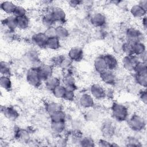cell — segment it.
Listing matches in <instances>:
<instances>
[{
    "mask_svg": "<svg viewBox=\"0 0 147 147\" xmlns=\"http://www.w3.org/2000/svg\"><path fill=\"white\" fill-rule=\"evenodd\" d=\"M1 113L7 119L14 121L17 119L19 115V111L14 107L4 106L1 107Z\"/></svg>",
    "mask_w": 147,
    "mask_h": 147,
    "instance_id": "19",
    "label": "cell"
},
{
    "mask_svg": "<svg viewBox=\"0 0 147 147\" xmlns=\"http://www.w3.org/2000/svg\"><path fill=\"white\" fill-rule=\"evenodd\" d=\"M125 145L126 146H136L139 147L142 146L141 142L136 136H129L126 137L124 140Z\"/></svg>",
    "mask_w": 147,
    "mask_h": 147,
    "instance_id": "37",
    "label": "cell"
},
{
    "mask_svg": "<svg viewBox=\"0 0 147 147\" xmlns=\"http://www.w3.org/2000/svg\"><path fill=\"white\" fill-rule=\"evenodd\" d=\"M83 3V1H78V0H71L68 1V3L69 5L72 7V8H75L80 5Z\"/></svg>",
    "mask_w": 147,
    "mask_h": 147,
    "instance_id": "48",
    "label": "cell"
},
{
    "mask_svg": "<svg viewBox=\"0 0 147 147\" xmlns=\"http://www.w3.org/2000/svg\"><path fill=\"white\" fill-rule=\"evenodd\" d=\"M30 25V19L28 16H24L17 18V29L21 30L27 29Z\"/></svg>",
    "mask_w": 147,
    "mask_h": 147,
    "instance_id": "33",
    "label": "cell"
},
{
    "mask_svg": "<svg viewBox=\"0 0 147 147\" xmlns=\"http://www.w3.org/2000/svg\"><path fill=\"white\" fill-rule=\"evenodd\" d=\"M134 73L146 74L147 73V63L140 61L135 68Z\"/></svg>",
    "mask_w": 147,
    "mask_h": 147,
    "instance_id": "43",
    "label": "cell"
},
{
    "mask_svg": "<svg viewBox=\"0 0 147 147\" xmlns=\"http://www.w3.org/2000/svg\"><path fill=\"white\" fill-rule=\"evenodd\" d=\"M0 86L2 89L9 91L12 89V81L8 76H1L0 77Z\"/></svg>",
    "mask_w": 147,
    "mask_h": 147,
    "instance_id": "34",
    "label": "cell"
},
{
    "mask_svg": "<svg viewBox=\"0 0 147 147\" xmlns=\"http://www.w3.org/2000/svg\"><path fill=\"white\" fill-rule=\"evenodd\" d=\"M67 56L72 62H79L83 58L84 52L82 48L74 47L69 50Z\"/></svg>",
    "mask_w": 147,
    "mask_h": 147,
    "instance_id": "16",
    "label": "cell"
},
{
    "mask_svg": "<svg viewBox=\"0 0 147 147\" xmlns=\"http://www.w3.org/2000/svg\"><path fill=\"white\" fill-rule=\"evenodd\" d=\"M44 83L46 89L51 92L55 87L61 84V79L57 76L52 75Z\"/></svg>",
    "mask_w": 147,
    "mask_h": 147,
    "instance_id": "25",
    "label": "cell"
},
{
    "mask_svg": "<svg viewBox=\"0 0 147 147\" xmlns=\"http://www.w3.org/2000/svg\"><path fill=\"white\" fill-rule=\"evenodd\" d=\"M0 73L1 76H8L11 75V67L9 64L5 61H1L0 63Z\"/></svg>",
    "mask_w": 147,
    "mask_h": 147,
    "instance_id": "41",
    "label": "cell"
},
{
    "mask_svg": "<svg viewBox=\"0 0 147 147\" xmlns=\"http://www.w3.org/2000/svg\"><path fill=\"white\" fill-rule=\"evenodd\" d=\"M53 67L54 66L51 64L41 63V64L37 67L43 82L53 75Z\"/></svg>",
    "mask_w": 147,
    "mask_h": 147,
    "instance_id": "13",
    "label": "cell"
},
{
    "mask_svg": "<svg viewBox=\"0 0 147 147\" xmlns=\"http://www.w3.org/2000/svg\"><path fill=\"white\" fill-rule=\"evenodd\" d=\"M113 118L119 122L126 121L129 117V110L127 106L119 102H113L110 106Z\"/></svg>",
    "mask_w": 147,
    "mask_h": 147,
    "instance_id": "1",
    "label": "cell"
},
{
    "mask_svg": "<svg viewBox=\"0 0 147 147\" xmlns=\"http://www.w3.org/2000/svg\"><path fill=\"white\" fill-rule=\"evenodd\" d=\"M2 24L7 30L15 31L17 29V17L13 14L8 15L2 20Z\"/></svg>",
    "mask_w": 147,
    "mask_h": 147,
    "instance_id": "21",
    "label": "cell"
},
{
    "mask_svg": "<svg viewBox=\"0 0 147 147\" xmlns=\"http://www.w3.org/2000/svg\"><path fill=\"white\" fill-rule=\"evenodd\" d=\"M99 77L100 81L107 86H115L117 81L114 71L108 69L99 74Z\"/></svg>",
    "mask_w": 147,
    "mask_h": 147,
    "instance_id": "9",
    "label": "cell"
},
{
    "mask_svg": "<svg viewBox=\"0 0 147 147\" xmlns=\"http://www.w3.org/2000/svg\"><path fill=\"white\" fill-rule=\"evenodd\" d=\"M98 145L99 146H102V147H107V146H114L117 145L113 144V142H110L109 141H108L107 139L105 138H101L98 140Z\"/></svg>",
    "mask_w": 147,
    "mask_h": 147,
    "instance_id": "47",
    "label": "cell"
},
{
    "mask_svg": "<svg viewBox=\"0 0 147 147\" xmlns=\"http://www.w3.org/2000/svg\"><path fill=\"white\" fill-rule=\"evenodd\" d=\"M138 96L140 101L145 106L147 103V92L146 88H141L138 92Z\"/></svg>",
    "mask_w": 147,
    "mask_h": 147,
    "instance_id": "46",
    "label": "cell"
},
{
    "mask_svg": "<svg viewBox=\"0 0 147 147\" xmlns=\"http://www.w3.org/2000/svg\"><path fill=\"white\" fill-rule=\"evenodd\" d=\"M61 47V40L55 36L49 37L47 43V48L52 50H58Z\"/></svg>",
    "mask_w": 147,
    "mask_h": 147,
    "instance_id": "32",
    "label": "cell"
},
{
    "mask_svg": "<svg viewBox=\"0 0 147 147\" xmlns=\"http://www.w3.org/2000/svg\"><path fill=\"white\" fill-rule=\"evenodd\" d=\"M100 130L105 138H108L114 136L115 133V127L110 119H107L103 122Z\"/></svg>",
    "mask_w": 147,
    "mask_h": 147,
    "instance_id": "14",
    "label": "cell"
},
{
    "mask_svg": "<svg viewBox=\"0 0 147 147\" xmlns=\"http://www.w3.org/2000/svg\"><path fill=\"white\" fill-rule=\"evenodd\" d=\"M41 22L45 29L54 27L56 23L49 11V9L42 14L41 18Z\"/></svg>",
    "mask_w": 147,
    "mask_h": 147,
    "instance_id": "26",
    "label": "cell"
},
{
    "mask_svg": "<svg viewBox=\"0 0 147 147\" xmlns=\"http://www.w3.org/2000/svg\"><path fill=\"white\" fill-rule=\"evenodd\" d=\"M139 58L134 55H124L121 59V65L127 72H134L137 64L140 61Z\"/></svg>",
    "mask_w": 147,
    "mask_h": 147,
    "instance_id": "5",
    "label": "cell"
},
{
    "mask_svg": "<svg viewBox=\"0 0 147 147\" xmlns=\"http://www.w3.org/2000/svg\"><path fill=\"white\" fill-rule=\"evenodd\" d=\"M15 138L21 143H28L30 141V135L29 132L22 128H18L14 133Z\"/></svg>",
    "mask_w": 147,
    "mask_h": 147,
    "instance_id": "20",
    "label": "cell"
},
{
    "mask_svg": "<svg viewBox=\"0 0 147 147\" xmlns=\"http://www.w3.org/2000/svg\"><path fill=\"white\" fill-rule=\"evenodd\" d=\"M50 128L53 133L60 135L63 133L66 129L65 122H51Z\"/></svg>",
    "mask_w": 147,
    "mask_h": 147,
    "instance_id": "28",
    "label": "cell"
},
{
    "mask_svg": "<svg viewBox=\"0 0 147 147\" xmlns=\"http://www.w3.org/2000/svg\"><path fill=\"white\" fill-rule=\"evenodd\" d=\"M90 23L95 28H102L106 24V17L104 14L96 12L92 15L90 18Z\"/></svg>",
    "mask_w": 147,
    "mask_h": 147,
    "instance_id": "17",
    "label": "cell"
},
{
    "mask_svg": "<svg viewBox=\"0 0 147 147\" xmlns=\"http://www.w3.org/2000/svg\"><path fill=\"white\" fill-rule=\"evenodd\" d=\"M79 145L83 147H92L96 145L94 140L89 136L81 137L78 141Z\"/></svg>",
    "mask_w": 147,
    "mask_h": 147,
    "instance_id": "36",
    "label": "cell"
},
{
    "mask_svg": "<svg viewBox=\"0 0 147 147\" xmlns=\"http://www.w3.org/2000/svg\"><path fill=\"white\" fill-rule=\"evenodd\" d=\"M125 41L134 44L139 42H144L145 34L140 29L135 27L127 28L125 32Z\"/></svg>",
    "mask_w": 147,
    "mask_h": 147,
    "instance_id": "3",
    "label": "cell"
},
{
    "mask_svg": "<svg viewBox=\"0 0 147 147\" xmlns=\"http://www.w3.org/2000/svg\"><path fill=\"white\" fill-rule=\"evenodd\" d=\"M93 66L94 70L98 74H100L107 69V67L103 55H99L95 58L93 63Z\"/></svg>",
    "mask_w": 147,
    "mask_h": 147,
    "instance_id": "23",
    "label": "cell"
},
{
    "mask_svg": "<svg viewBox=\"0 0 147 147\" xmlns=\"http://www.w3.org/2000/svg\"><path fill=\"white\" fill-rule=\"evenodd\" d=\"M65 92H66V88L65 86L62 84L55 87L51 91L53 96L57 99H63Z\"/></svg>",
    "mask_w": 147,
    "mask_h": 147,
    "instance_id": "39",
    "label": "cell"
},
{
    "mask_svg": "<svg viewBox=\"0 0 147 147\" xmlns=\"http://www.w3.org/2000/svg\"><path fill=\"white\" fill-rule=\"evenodd\" d=\"M55 36L61 41L67 39L69 36L68 29L64 25H57L54 27Z\"/></svg>",
    "mask_w": 147,
    "mask_h": 147,
    "instance_id": "24",
    "label": "cell"
},
{
    "mask_svg": "<svg viewBox=\"0 0 147 147\" xmlns=\"http://www.w3.org/2000/svg\"><path fill=\"white\" fill-rule=\"evenodd\" d=\"M17 6L14 2L9 1H2L1 2L0 7L1 10L7 15H11Z\"/></svg>",
    "mask_w": 147,
    "mask_h": 147,
    "instance_id": "31",
    "label": "cell"
},
{
    "mask_svg": "<svg viewBox=\"0 0 147 147\" xmlns=\"http://www.w3.org/2000/svg\"><path fill=\"white\" fill-rule=\"evenodd\" d=\"M141 7L147 11V0H141L139 1L137 3Z\"/></svg>",
    "mask_w": 147,
    "mask_h": 147,
    "instance_id": "49",
    "label": "cell"
},
{
    "mask_svg": "<svg viewBox=\"0 0 147 147\" xmlns=\"http://www.w3.org/2000/svg\"><path fill=\"white\" fill-rule=\"evenodd\" d=\"M71 129L74 131H80L83 127V121L79 118H74L70 123Z\"/></svg>",
    "mask_w": 147,
    "mask_h": 147,
    "instance_id": "42",
    "label": "cell"
},
{
    "mask_svg": "<svg viewBox=\"0 0 147 147\" xmlns=\"http://www.w3.org/2000/svg\"><path fill=\"white\" fill-rule=\"evenodd\" d=\"M44 109L47 114L49 116L56 111L63 110V106L60 102L50 101L45 104Z\"/></svg>",
    "mask_w": 147,
    "mask_h": 147,
    "instance_id": "22",
    "label": "cell"
},
{
    "mask_svg": "<svg viewBox=\"0 0 147 147\" xmlns=\"http://www.w3.org/2000/svg\"><path fill=\"white\" fill-rule=\"evenodd\" d=\"M89 93L95 100H103L106 98V88L98 83H94L90 86Z\"/></svg>",
    "mask_w": 147,
    "mask_h": 147,
    "instance_id": "6",
    "label": "cell"
},
{
    "mask_svg": "<svg viewBox=\"0 0 147 147\" xmlns=\"http://www.w3.org/2000/svg\"><path fill=\"white\" fill-rule=\"evenodd\" d=\"M13 15L17 18L22 17V16H26L27 15V10L24 6L17 5V6L13 11Z\"/></svg>",
    "mask_w": 147,
    "mask_h": 147,
    "instance_id": "44",
    "label": "cell"
},
{
    "mask_svg": "<svg viewBox=\"0 0 147 147\" xmlns=\"http://www.w3.org/2000/svg\"><path fill=\"white\" fill-rule=\"evenodd\" d=\"M146 52V45L144 42H139L133 44V54L137 57Z\"/></svg>",
    "mask_w": 147,
    "mask_h": 147,
    "instance_id": "38",
    "label": "cell"
},
{
    "mask_svg": "<svg viewBox=\"0 0 147 147\" xmlns=\"http://www.w3.org/2000/svg\"><path fill=\"white\" fill-rule=\"evenodd\" d=\"M72 62V61L68 57V56H65L62 55L55 56L51 59L52 65L66 70L71 67Z\"/></svg>",
    "mask_w": 147,
    "mask_h": 147,
    "instance_id": "10",
    "label": "cell"
},
{
    "mask_svg": "<svg viewBox=\"0 0 147 147\" xmlns=\"http://www.w3.org/2000/svg\"><path fill=\"white\" fill-rule=\"evenodd\" d=\"M121 52L124 55H132L133 54V44L124 41L121 45Z\"/></svg>",
    "mask_w": 147,
    "mask_h": 147,
    "instance_id": "40",
    "label": "cell"
},
{
    "mask_svg": "<svg viewBox=\"0 0 147 147\" xmlns=\"http://www.w3.org/2000/svg\"><path fill=\"white\" fill-rule=\"evenodd\" d=\"M78 103L82 108L86 110L95 107V100L90 93H83L79 96Z\"/></svg>",
    "mask_w": 147,
    "mask_h": 147,
    "instance_id": "12",
    "label": "cell"
},
{
    "mask_svg": "<svg viewBox=\"0 0 147 147\" xmlns=\"http://www.w3.org/2000/svg\"><path fill=\"white\" fill-rule=\"evenodd\" d=\"M49 11L55 22L57 25H64L67 21V15L64 10L58 6L51 7Z\"/></svg>",
    "mask_w": 147,
    "mask_h": 147,
    "instance_id": "7",
    "label": "cell"
},
{
    "mask_svg": "<svg viewBox=\"0 0 147 147\" xmlns=\"http://www.w3.org/2000/svg\"><path fill=\"white\" fill-rule=\"evenodd\" d=\"M48 37L44 32H37L33 34L30 38L32 44L40 49L47 48V43Z\"/></svg>",
    "mask_w": 147,
    "mask_h": 147,
    "instance_id": "8",
    "label": "cell"
},
{
    "mask_svg": "<svg viewBox=\"0 0 147 147\" xmlns=\"http://www.w3.org/2000/svg\"><path fill=\"white\" fill-rule=\"evenodd\" d=\"M27 83L33 87L38 88L43 83L37 67H30L25 74Z\"/></svg>",
    "mask_w": 147,
    "mask_h": 147,
    "instance_id": "4",
    "label": "cell"
},
{
    "mask_svg": "<svg viewBox=\"0 0 147 147\" xmlns=\"http://www.w3.org/2000/svg\"><path fill=\"white\" fill-rule=\"evenodd\" d=\"M146 10L144 9L137 3L133 5L130 8V14L136 18H142L146 16Z\"/></svg>",
    "mask_w": 147,
    "mask_h": 147,
    "instance_id": "27",
    "label": "cell"
},
{
    "mask_svg": "<svg viewBox=\"0 0 147 147\" xmlns=\"http://www.w3.org/2000/svg\"><path fill=\"white\" fill-rule=\"evenodd\" d=\"M75 98L76 94L75 91L66 90V92L63 96V99L67 102H72L75 100Z\"/></svg>",
    "mask_w": 147,
    "mask_h": 147,
    "instance_id": "45",
    "label": "cell"
},
{
    "mask_svg": "<svg viewBox=\"0 0 147 147\" xmlns=\"http://www.w3.org/2000/svg\"><path fill=\"white\" fill-rule=\"evenodd\" d=\"M99 112L94 108L86 109L83 114L84 119L88 122H93L98 119L99 118Z\"/></svg>",
    "mask_w": 147,
    "mask_h": 147,
    "instance_id": "29",
    "label": "cell"
},
{
    "mask_svg": "<svg viewBox=\"0 0 147 147\" xmlns=\"http://www.w3.org/2000/svg\"><path fill=\"white\" fill-rule=\"evenodd\" d=\"M141 25L142 27V29L144 31H146L147 28V19L146 16L142 18H141Z\"/></svg>",
    "mask_w": 147,
    "mask_h": 147,
    "instance_id": "50",
    "label": "cell"
},
{
    "mask_svg": "<svg viewBox=\"0 0 147 147\" xmlns=\"http://www.w3.org/2000/svg\"><path fill=\"white\" fill-rule=\"evenodd\" d=\"M51 122H65L67 115L63 110L56 111L49 115Z\"/></svg>",
    "mask_w": 147,
    "mask_h": 147,
    "instance_id": "35",
    "label": "cell"
},
{
    "mask_svg": "<svg viewBox=\"0 0 147 147\" xmlns=\"http://www.w3.org/2000/svg\"><path fill=\"white\" fill-rule=\"evenodd\" d=\"M134 83L142 88H146L147 86V73L135 74L133 75Z\"/></svg>",
    "mask_w": 147,
    "mask_h": 147,
    "instance_id": "30",
    "label": "cell"
},
{
    "mask_svg": "<svg viewBox=\"0 0 147 147\" xmlns=\"http://www.w3.org/2000/svg\"><path fill=\"white\" fill-rule=\"evenodd\" d=\"M126 121L129 128L135 133H141L146 129L145 118L138 113H134L129 115Z\"/></svg>",
    "mask_w": 147,
    "mask_h": 147,
    "instance_id": "2",
    "label": "cell"
},
{
    "mask_svg": "<svg viewBox=\"0 0 147 147\" xmlns=\"http://www.w3.org/2000/svg\"><path fill=\"white\" fill-rule=\"evenodd\" d=\"M61 84H63L66 90L76 91L77 89L76 80L74 75L70 74H65L61 79Z\"/></svg>",
    "mask_w": 147,
    "mask_h": 147,
    "instance_id": "15",
    "label": "cell"
},
{
    "mask_svg": "<svg viewBox=\"0 0 147 147\" xmlns=\"http://www.w3.org/2000/svg\"><path fill=\"white\" fill-rule=\"evenodd\" d=\"M24 59L30 67H38L42 62H41L39 54L36 50L29 49L24 55Z\"/></svg>",
    "mask_w": 147,
    "mask_h": 147,
    "instance_id": "11",
    "label": "cell"
},
{
    "mask_svg": "<svg viewBox=\"0 0 147 147\" xmlns=\"http://www.w3.org/2000/svg\"><path fill=\"white\" fill-rule=\"evenodd\" d=\"M108 69L114 71L119 67V61L117 57L113 54L107 53L103 55Z\"/></svg>",
    "mask_w": 147,
    "mask_h": 147,
    "instance_id": "18",
    "label": "cell"
}]
</instances>
